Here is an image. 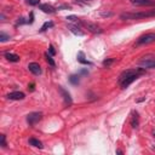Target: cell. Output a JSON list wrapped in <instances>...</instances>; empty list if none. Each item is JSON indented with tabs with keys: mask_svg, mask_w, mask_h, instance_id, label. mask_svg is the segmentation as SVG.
Returning a JSON list of instances; mask_svg holds the SVG:
<instances>
[{
	"mask_svg": "<svg viewBox=\"0 0 155 155\" xmlns=\"http://www.w3.org/2000/svg\"><path fill=\"white\" fill-rule=\"evenodd\" d=\"M142 74H144V68H135V69H127L122 72L120 76H119V80L117 83L119 85L122 87V88H126L129 87L135 80H137Z\"/></svg>",
	"mask_w": 155,
	"mask_h": 155,
	"instance_id": "cell-1",
	"label": "cell"
},
{
	"mask_svg": "<svg viewBox=\"0 0 155 155\" xmlns=\"http://www.w3.org/2000/svg\"><path fill=\"white\" fill-rule=\"evenodd\" d=\"M155 16V10L142 11V12H124L120 15L121 19H139V18H148Z\"/></svg>",
	"mask_w": 155,
	"mask_h": 155,
	"instance_id": "cell-2",
	"label": "cell"
},
{
	"mask_svg": "<svg viewBox=\"0 0 155 155\" xmlns=\"http://www.w3.org/2000/svg\"><path fill=\"white\" fill-rule=\"evenodd\" d=\"M41 119H42V113H40V112H33L27 115V122L29 124V126H34V125L36 122H39Z\"/></svg>",
	"mask_w": 155,
	"mask_h": 155,
	"instance_id": "cell-3",
	"label": "cell"
},
{
	"mask_svg": "<svg viewBox=\"0 0 155 155\" xmlns=\"http://www.w3.org/2000/svg\"><path fill=\"white\" fill-rule=\"evenodd\" d=\"M138 64L144 69H153L155 68V57H143Z\"/></svg>",
	"mask_w": 155,
	"mask_h": 155,
	"instance_id": "cell-4",
	"label": "cell"
},
{
	"mask_svg": "<svg viewBox=\"0 0 155 155\" xmlns=\"http://www.w3.org/2000/svg\"><path fill=\"white\" fill-rule=\"evenodd\" d=\"M155 41V33H148L144 34L139 38L136 42V45H147V44H150Z\"/></svg>",
	"mask_w": 155,
	"mask_h": 155,
	"instance_id": "cell-5",
	"label": "cell"
},
{
	"mask_svg": "<svg viewBox=\"0 0 155 155\" xmlns=\"http://www.w3.org/2000/svg\"><path fill=\"white\" fill-rule=\"evenodd\" d=\"M6 97L10 101H22V99H24L26 95L23 92H21V91H13V92H10Z\"/></svg>",
	"mask_w": 155,
	"mask_h": 155,
	"instance_id": "cell-6",
	"label": "cell"
},
{
	"mask_svg": "<svg viewBox=\"0 0 155 155\" xmlns=\"http://www.w3.org/2000/svg\"><path fill=\"white\" fill-rule=\"evenodd\" d=\"M84 26L87 28L88 32H91V33H93V34H101V33H103V29H102L99 26L95 24V23H87V22H85Z\"/></svg>",
	"mask_w": 155,
	"mask_h": 155,
	"instance_id": "cell-7",
	"label": "cell"
},
{
	"mask_svg": "<svg viewBox=\"0 0 155 155\" xmlns=\"http://www.w3.org/2000/svg\"><path fill=\"white\" fill-rule=\"evenodd\" d=\"M130 3L135 6H152L155 5V0H130Z\"/></svg>",
	"mask_w": 155,
	"mask_h": 155,
	"instance_id": "cell-8",
	"label": "cell"
},
{
	"mask_svg": "<svg viewBox=\"0 0 155 155\" xmlns=\"http://www.w3.org/2000/svg\"><path fill=\"white\" fill-rule=\"evenodd\" d=\"M28 69H29V72H31V73H33L34 75H40L41 74V67L38 63H35V62L29 63L28 64Z\"/></svg>",
	"mask_w": 155,
	"mask_h": 155,
	"instance_id": "cell-9",
	"label": "cell"
},
{
	"mask_svg": "<svg viewBox=\"0 0 155 155\" xmlns=\"http://www.w3.org/2000/svg\"><path fill=\"white\" fill-rule=\"evenodd\" d=\"M58 90H60V92L62 93V96H63V99H64V103L67 106H70L72 103H73V99H72V97H70V95H69V92L67 91V90H64V88L62 87V86H60L58 87Z\"/></svg>",
	"mask_w": 155,
	"mask_h": 155,
	"instance_id": "cell-10",
	"label": "cell"
},
{
	"mask_svg": "<svg viewBox=\"0 0 155 155\" xmlns=\"http://www.w3.org/2000/svg\"><path fill=\"white\" fill-rule=\"evenodd\" d=\"M39 9H40L42 12L50 13V15L56 12V9H55L52 5H50V4H41V5H39Z\"/></svg>",
	"mask_w": 155,
	"mask_h": 155,
	"instance_id": "cell-11",
	"label": "cell"
},
{
	"mask_svg": "<svg viewBox=\"0 0 155 155\" xmlns=\"http://www.w3.org/2000/svg\"><path fill=\"white\" fill-rule=\"evenodd\" d=\"M68 29H69V31L73 34H75V35H79V36H83L84 35V32H81L80 27H78L75 24H68Z\"/></svg>",
	"mask_w": 155,
	"mask_h": 155,
	"instance_id": "cell-12",
	"label": "cell"
},
{
	"mask_svg": "<svg viewBox=\"0 0 155 155\" xmlns=\"http://www.w3.org/2000/svg\"><path fill=\"white\" fill-rule=\"evenodd\" d=\"M4 56H5V58L9 62H18L19 61V56L18 55H16V54H11V52H5L4 54Z\"/></svg>",
	"mask_w": 155,
	"mask_h": 155,
	"instance_id": "cell-13",
	"label": "cell"
},
{
	"mask_svg": "<svg viewBox=\"0 0 155 155\" xmlns=\"http://www.w3.org/2000/svg\"><path fill=\"white\" fill-rule=\"evenodd\" d=\"M29 144L35 147V148H39V149L42 148V143L39 141V139H36V138H29Z\"/></svg>",
	"mask_w": 155,
	"mask_h": 155,
	"instance_id": "cell-14",
	"label": "cell"
},
{
	"mask_svg": "<svg viewBox=\"0 0 155 155\" xmlns=\"http://www.w3.org/2000/svg\"><path fill=\"white\" fill-rule=\"evenodd\" d=\"M138 125H139V121H138V113H133V116H132V119H131V126L133 127V129H137L138 127Z\"/></svg>",
	"mask_w": 155,
	"mask_h": 155,
	"instance_id": "cell-15",
	"label": "cell"
},
{
	"mask_svg": "<svg viewBox=\"0 0 155 155\" xmlns=\"http://www.w3.org/2000/svg\"><path fill=\"white\" fill-rule=\"evenodd\" d=\"M78 62L83 63V64H87V65H91V62H88L87 60H85V56L83 52H79L78 54Z\"/></svg>",
	"mask_w": 155,
	"mask_h": 155,
	"instance_id": "cell-16",
	"label": "cell"
},
{
	"mask_svg": "<svg viewBox=\"0 0 155 155\" xmlns=\"http://www.w3.org/2000/svg\"><path fill=\"white\" fill-rule=\"evenodd\" d=\"M52 27H54V22H45V23L42 24V27H41V29H40V32H45L46 29L52 28Z\"/></svg>",
	"mask_w": 155,
	"mask_h": 155,
	"instance_id": "cell-17",
	"label": "cell"
},
{
	"mask_svg": "<svg viewBox=\"0 0 155 155\" xmlns=\"http://www.w3.org/2000/svg\"><path fill=\"white\" fill-rule=\"evenodd\" d=\"M45 58H46V61H47V63L51 65V67H55L56 65V63H55V61H54V58L51 57L49 54H45Z\"/></svg>",
	"mask_w": 155,
	"mask_h": 155,
	"instance_id": "cell-18",
	"label": "cell"
},
{
	"mask_svg": "<svg viewBox=\"0 0 155 155\" xmlns=\"http://www.w3.org/2000/svg\"><path fill=\"white\" fill-rule=\"evenodd\" d=\"M69 81L73 84V85H78L79 84V81H80V79H79V75H72L70 78H69Z\"/></svg>",
	"mask_w": 155,
	"mask_h": 155,
	"instance_id": "cell-19",
	"label": "cell"
},
{
	"mask_svg": "<svg viewBox=\"0 0 155 155\" xmlns=\"http://www.w3.org/2000/svg\"><path fill=\"white\" fill-rule=\"evenodd\" d=\"M113 63H114V58H108V60L103 61V65H104V67H107V68H109Z\"/></svg>",
	"mask_w": 155,
	"mask_h": 155,
	"instance_id": "cell-20",
	"label": "cell"
},
{
	"mask_svg": "<svg viewBox=\"0 0 155 155\" xmlns=\"http://www.w3.org/2000/svg\"><path fill=\"white\" fill-rule=\"evenodd\" d=\"M67 19L68 21H70V22H74V23H80V21H79V18L76 17V16H67Z\"/></svg>",
	"mask_w": 155,
	"mask_h": 155,
	"instance_id": "cell-21",
	"label": "cell"
},
{
	"mask_svg": "<svg viewBox=\"0 0 155 155\" xmlns=\"http://www.w3.org/2000/svg\"><path fill=\"white\" fill-rule=\"evenodd\" d=\"M7 39H10V36H9V35H6L4 32L0 33V41H1V42H5Z\"/></svg>",
	"mask_w": 155,
	"mask_h": 155,
	"instance_id": "cell-22",
	"label": "cell"
},
{
	"mask_svg": "<svg viewBox=\"0 0 155 155\" xmlns=\"http://www.w3.org/2000/svg\"><path fill=\"white\" fill-rule=\"evenodd\" d=\"M27 4L32 5V6H36L40 4V0H27Z\"/></svg>",
	"mask_w": 155,
	"mask_h": 155,
	"instance_id": "cell-23",
	"label": "cell"
},
{
	"mask_svg": "<svg viewBox=\"0 0 155 155\" xmlns=\"http://www.w3.org/2000/svg\"><path fill=\"white\" fill-rule=\"evenodd\" d=\"M0 139H1V147L3 148H6V138H5V135H1L0 136Z\"/></svg>",
	"mask_w": 155,
	"mask_h": 155,
	"instance_id": "cell-24",
	"label": "cell"
},
{
	"mask_svg": "<svg viewBox=\"0 0 155 155\" xmlns=\"http://www.w3.org/2000/svg\"><path fill=\"white\" fill-rule=\"evenodd\" d=\"M49 52H50V55H51V56H55V55H56L55 47H54L52 45H50V47H49Z\"/></svg>",
	"mask_w": 155,
	"mask_h": 155,
	"instance_id": "cell-25",
	"label": "cell"
},
{
	"mask_svg": "<svg viewBox=\"0 0 155 155\" xmlns=\"http://www.w3.org/2000/svg\"><path fill=\"white\" fill-rule=\"evenodd\" d=\"M23 23H28L27 21H24V18H18V21H17V23H16V26H18V24H23Z\"/></svg>",
	"mask_w": 155,
	"mask_h": 155,
	"instance_id": "cell-26",
	"label": "cell"
},
{
	"mask_svg": "<svg viewBox=\"0 0 155 155\" xmlns=\"http://www.w3.org/2000/svg\"><path fill=\"white\" fill-rule=\"evenodd\" d=\"M34 87H35V84L32 83L31 85H28V90H29V91H34Z\"/></svg>",
	"mask_w": 155,
	"mask_h": 155,
	"instance_id": "cell-27",
	"label": "cell"
},
{
	"mask_svg": "<svg viewBox=\"0 0 155 155\" xmlns=\"http://www.w3.org/2000/svg\"><path fill=\"white\" fill-rule=\"evenodd\" d=\"M33 21H34V13L31 12V19L28 21V23H33Z\"/></svg>",
	"mask_w": 155,
	"mask_h": 155,
	"instance_id": "cell-28",
	"label": "cell"
},
{
	"mask_svg": "<svg viewBox=\"0 0 155 155\" xmlns=\"http://www.w3.org/2000/svg\"><path fill=\"white\" fill-rule=\"evenodd\" d=\"M112 15H113L112 12H102V16H103V17H106V16H112Z\"/></svg>",
	"mask_w": 155,
	"mask_h": 155,
	"instance_id": "cell-29",
	"label": "cell"
}]
</instances>
